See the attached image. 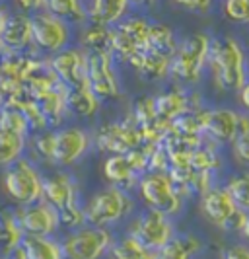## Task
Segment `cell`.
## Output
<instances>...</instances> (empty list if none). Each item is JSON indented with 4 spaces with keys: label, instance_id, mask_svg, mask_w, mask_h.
<instances>
[{
    "label": "cell",
    "instance_id": "cell-1",
    "mask_svg": "<svg viewBox=\"0 0 249 259\" xmlns=\"http://www.w3.org/2000/svg\"><path fill=\"white\" fill-rule=\"evenodd\" d=\"M209 61L216 80L226 90H239L245 82V57L239 43L232 37L210 41Z\"/></svg>",
    "mask_w": 249,
    "mask_h": 259
},
{
    "label": "cell",
    "instance_id": "cell-2",
    "mask_svg": "<svg viewBox=\"0 0 249 259\" xmlns=\"http://www.w3.org/2000/svg\"><path fill=\"white\" fill-rule=\"evenodd\" d=\"M41 185L43 178L39 169L24 156L12 162L10 166H6L2 171V189L6 197H10L20 207L41 201Z\"/></svg>",
    "mask_w": 249,
    "mask_h": 259
},
{
    "label": "cell",
    "instance_id": "cell-3",
    "mask_svg": "<svg viewBox=\"0 0 249 259\" xmlns=\"http://www.w3.org/2000/svg\"><path fill=\"white\" fill-rule=\"evenodd\" d=\"M210 39L205 33H195L175 49L170 61V72L181 82H197L203 66L209 61Z\"/></svg>",
    "mask_w": 249,
    "mask_h": 259
},
{
    "label": "cell",
    "instance_id": "cell-4",
    "mask_svg": "<svg viewBox=\"0 0 249 259\" xmlns=\"http://www.w3.org/2000/svg\"><path fill=\"white\" fill-rule=\"evenodd\" d=\"M70 43V26L61 18L39 10L31 14V47L41 53L63 51Z\"/></svg>",
    "mask_w": 249,
    "mask_h": 259
},
{
    "label": "cell",
    "instance_id": "cell-5",
    "mask_svg": "<svg viewBox=\"0 0 249 259\" xmlns=\"http://www.w3.org/2000/svg\"><path fill=\"white\" fill-rule=\"evenodd\" d=\"M131 199L125 195L123 189L107 187V189L99 191L95 197L90 199L88 207L84 208V217H86L88 224L104 228L107 224L121 221L131 210Z\"/></svg>",
    "mask_w": 249,
    "mask_h": 259
},
{
    "label": "cell",
    "instance_id": "cell-6",
    "mask_svg": "<svg viewBox=\"0 0 249 259\" xmlns=\"http://www.w3.org/2000/svg\"><path fill=\"white\" fill-rule=\"evenodd\" d=\"M65 259H99L111 247V234L105 228H76L61 244Z\"/></svg>",
    "mask_w": 249,
    "mask_h": 259
},
{
    "label": "cell",
    "instance_id": "cell-7",
    "mask_svg": "<svg viewBox=\"0 0 249 259\" xmlns=\"http://www.w3.org/2000/svg\"><path fill=\"white\" fill-rule=\"evenodd\" d=\"M203 210L210 221L224 230H241L245 222V212L234 203L226 189H207L203 195Z\"/></svg>",
    "mask_w": 249,
    "mask_h": 259
},
{
    "label": "cell",
    "instance_id": "cell-8",
    "mask_svg": "<svg viewBox=\"0 0 249 259\" xmlns=\"http://www.w3.org/2000/svg\"><path fill=\"white\" fill-rule=\"evenodd\" d=\"M86 84L99 100L119 98V80L109 53H86Z\"/></svg>",
    "mask_w": 249,
    "mask_h": 259
},
{
    "label": "cell",
    "instance_id": "cell-9",
    "mask_svg": "<svg viewBox=\"0 0 249 259\" xmlns=\"http://www.w3.org/2000/svg\"><path fill=\"white\" fill-rule=\"evenodd\" d=\"M140 193L150 207L164 214H175L181 208V195L173 187L170 176L162 171H152L140 180Z\"/></svg>",
    "mask_w": 249,
    "mask_h": 259
},
{
    "label": "cell",
    "instance_id": "cell-10",
    "mask_svg": "<svg viewBox=\"0 0 249 259\" xmlns=\"http://www.w3.org/2000/svg\"><path fill=\"white\" fill-rule=\"evenodd\" d=\"M201 131L218 143H234L239 137L249 135V119L230 109L205 111L201 113Z\"/></svg>",
    "mask_w": 249,
    "mask_h": 259
},
{
    "label": "cell",
    "instance_id": "cell-11",
    "mask_svg": "<svg viewBox=\"0 0 249 259\" xmlns=\"http://www.w3.org/2000/svg\"><path fill=\"white\" fill-rule=\"evenodd\" d=\"M148 29L150 24H146V20L132 18L123 22L117 29H113L111 53H117L123 61L131 63L134 57L148 49Z\"/></svg>",
    "mask_w": 249,
    "mask_h": 259
},
{
    "label": "cell",
    "instance_id": "cell-12",
    "mask_svg": "<svg viewBox=\"0 0 249 259\" xmlns=\"http://www.w3.org/2000/svg\"><path fill=\"white\" fill-rule=\"evenodd\" d=\"M16 222L24 236H51L61 226L59 212L45 201H37L14 210Z\"/></svg>",
    "mask_w": 249,
    "mask_h": 259
},
{
    "label": "cell",
    "instance_id": "cell-13",
    "mask_svg": "<svg viewBox=\"0 0 249 259\" xmlns=\"http://www.w3.org/2000/svg\"><path fill=\"white\" fill-rule=\"evenodd\" d=\"M171 236H173V228L168 221V214L154 210V208H150L140 219H136L131 230V238L148 247L150 251H156L158 247L168 244Z\"/></svg>",
    "mask_w": 249,
    "mask_h": 259
},
{
    "label": "cell",
    "instance_id": "cell-14",
    "mask_svg": "<svg viewBox=\"0 0 249 259\" xmlns=\"http://www.w3.org/2000/svg\"><path fill=\"white\" fill-rule=\"evenodd\" d=\"M90 148V135L80 127H66L55 131L53 139L51 164L57 166H72Z\"/></svg>",
    "mask_w": 249,
    "mask_h": 259
},
{
    "label": "cell",
    "instance_id": "cell-15",
    "mask_svg": "<svg viewBox=\"0 0 249 259\" xmlns=\"http://www.w3.org/2000/svg\"><path fill=\"white\" fill-rule=\"evenodd\" d=\"M53 74L65 88L88 86L86 84V51L84 49H70L65 47L63 51L55 53L47 61Z\"/></svg>",
    "mask_w": 249,
    "mask_h": 259
},
{
    "label": "cell",
    "instance_id": "cell-16",
    "mask_svg": "<svg viewBox=\"0 0 249 259\" xmlns=\"http://www.w3.org/2000/svg\"><path fill=\"white\" fill-rule=\"evenodd\" d=\"M97 146L111 154H127L132 148H138L144 143V133L140 127H132L129 123L105 125L97 133Z\"/></svg>",
    "mask_w": 249,
    "mask_h": 259
},
{
    "label": "cell",
    "instance_id": "cell-17",
    "mask_svg": "<svg viewBox=\"0 0 249 259\" xmlns=\"http://www.w3.org/2000/svg\"><path fill=\"white\" fill-rule=\"evenodd\" d=\"M41 201L49 203L57 212L78 205V187L68 174H53L43 178L41 185Z\"/></svg>",
    "mask_w": 249,
    "mask_h": 259
},
{
    "label": "cell",
    "instance_id": "cell-18",
    "mask_svg": "<svg viewBox=\"0 0 249 259\" xmlns=\"http://www.w3.org/2000/svg\"><path fill=\"white\" fill-rule=\"evenodd\" d=\"M0 45L6 53H24L31 47V14L10 12L0 33Z\"/></svg>",
    "mask_w": 249,
    "mask_h": 259
},
{
    "label": "cell",
    "instance_id": "cell-19",
    "mask_svg": "<svg viewBox=\"0 0 249 259\" xmlns=\"http://www.w3.org/2000/svg\"><path fill=\"white\" fill-rule=\"evenodd\" d=\"M129 6V0H90L86 6V18L90 24L111 27L125 18Z\"/></svg>",
    "mask_w": 249,
    "mask_h": 259
},
{
    "label": "cell",
    "instance_id": "cell-20",
    "mask_svg": "<svg viewBox=\"0 0 249 259\" xmlns=\"http://www.w3.org/2000/svg\"><path fill=\"white\" fill-rule=\"evenodd\" d=\"M16 251L22 259H65L61 244L51 236H24Z\"/></svg>",
    "mask_w": 249,
    "mask_h": 259
},
{
    "label": "cell",
    "instance_id": "cell-21",
    "mask_svg": "<svg viewBox=\"0 0 249 259\" xmlns=\"http://www.w3.org/2000/svg\"><path fill=\"white\" fill-rule=\"evenodd\" d=\"M65 107L68 113L78 117H92L99 109V98L88 86L65 90Z\"/></svg>",
    "mask_w": 249,
    "mask_h": 259
},
{
    "label": "cell",
    "instance_id": "cell-22",
    "mask_svg": "<svg viewBox=\"0 0 249 259\" xmlns=\"http://www.w3.org/2000/svg\"><path fill=\"white\" fill-rule=\"evenodd\" d=\"M136 169L132 168L131 160L127 154H111L104 162V176L107 182L113 183V187H129L136 180Z\"/></svg>",
    "mask_w": 249,
    "mask_h": 259
},
{
    "label": "cell",
    "instance_id": "cell-23",
    "mask_svg": "<svg viewBox=\"0 0 249 259\" xmlns=\"http://www.w3.org/2000/svg\"><path fill=\"white\" fill-rule=\"evenodd\" d=\"M154 109H156V117L160 121L171 125L177 117L185 115L189 111V100L183 92L171 90L154 100Z\"/></svg>",
    "mask_w": 249,
    "mask_h": 259
},
{
    "label": "cell",
    "instance_id": "cell-24",
    "mask_svg": "<svg viewBox=\"0 0 249 259\" xmlns=\"http://www.w3.org/2000/svg\"><path fill=\"white\" fill-rule=\"evenodd\" d=\"M43 10L57 16V18H61L68 26L88 22L84 0H45L43 2Z\"/></svg>",
    "mask_w": 249,
    "mask_h": 259
},
{
    "label": "cell",
    "instance_id": "cell-25",
    "mask_svg": "<svg viewBox=\"0 0 249 259\" xmlns=\"http://www.w3.org/2000/svg\"><path fill=\"white\" fill-rule=\"evenodd\" d=\"M80 43L86 53H111V43H113V29L99 24H88L82 29Z\"/></svg>",
    "mask_w": 249,
    "mask_h": 259
},
{
    "label": "cell",
    "instance_id": "cell-26",
    "mask_svg": "<svg viewBox=\"0 0 249 259\" xmlns=\"http://www.w3.org/2000/svg\"><path fill=\"white\" fill-rule=\"evenodd\" d=\"M170 57L158 55L152 51L140 53L138 57H134L131 61V65L148 80H160L170 72Z\"/></svg>",
    "mask_w": 249,
    "mask_h": 259
},
{
    "label": "cell",
    "instance_id": "cell-27",
    "mask_svg": "<svg viewBox=\"0 0 249 259\" xmlns=\"http://www.w3.org/2000/svg\"><path fill=\"white\" fill-rule=\"evenodd\" d=\"M24 232L20 230L16 217L10 210H0V255L8 257L18 249Z\"/></svg>",
    "mask_w": 249,
    "mask_h": 259
},
{
    "label": "cell",
    "instance_id": "cell-28",
    "mask_svg": "<svg viewBox=\"0 0 249 259\" xmlns=\"http://www.w3.org/2000/svg\"><path fill=\"white\" fill-rule=\"evenodd\" d=\"M201 249V242L195 236H187L179 240H170L168 244L158 247L154 259H191Z\"/></svg>",
    "mask_w": 249,
    "mask_h": 259
},
{
    "label": "cell",
    "instance_id": "cell-29",
    "mask_svg": "<svg viewBox=\"0 0 249 259\" xmlns=\"http://www.w3.org/2000/svg\"><path fill=\"white\" fill-rule=\"evenodd\" d=\"M27 148V137L16 135L10 131H0V168L10 166L22 158Z\"/></svg>",
    "mask_w": 249,
    "mask_h": 259
},
{
    "label": "cell",
    "instance_id": "cell-30",
    "mask_svg": "<svg viewBox=\"0 0 249 259\" xmlns=\"http://www.w3.org/2000/svg\"><path fill=\"white\" fill-rule=\"evenodd\" d=\"M146 51L158 53V55H164V57H173L175 53V41H173V33H171L170 27L156 24V26H150L148 29V49Z\"/></svg>",
    "mask_w": 249,
    "mask_h": 259
},
{
    "label": "cell",
    "instance_id": "cell-31",
    "mask_svg": "<svg viewBox=\"0 0 249 259\" xmlns=\"http://www.w3.org/2000/svg\"><path fill=\"white\" fill-rule=\"evenodd\" d=\"M0 131H10V133L22 135V137H27V133H29V125H27L22 109L12 102L0 107Z\"/></svg>",
    "mask_w": 249,
    "mask_h": 259
},
{
    "label": "cell",
    "instance_id": "cell-32",
    "mask_svg": "<svg viewBox=\"0 0 249 259\" xmlns=\"http://www.w3.org/2000/svg\"><path fill=\"white\" fill-rule=\"evenodd\" d=\"M111 259H154V251L138 244L134 238H123L111 246Z\"/></svg>",
    "mask_w": 249,
    "mask_h": 259
},
{
    "label": "cell",
    "instance_id": "cell-33",
    "mask_svg": "<svg viewBox=\"0 0 249 259\" xmlns=\"http://www.w3.org/2000/svg\"><path fill=\"white\" fill-rule=\"evenodd\" d=\"M226 191L239 208H249V174H241L230 180Z\"/></svg>",
    "mask_w": 249,
    "mask_h": 259
},
{
    "label": "cell",
    "instance_id": "cell-34",
    "mask_svg": "<svg viewBox=\"0 0 249 259\" xmlns=\"http://www.w3.org/2000/svg\"><path fill=\"white\" fill-rule=\"evenodd\" d=\"M53 139H55V131H39L33 139H31V150L43 162H51L53 156Z\"/></svg>",
    "mask_w": 249,
    "mask_h": 259
},
{
    "label": "cell",
    "instance_id": "cell-35",
    "mask_svg": "<svg viewBox=\"0 0 249 259\" xmlns=\"http://www.w3.org/2000/svg\"><path fill=\"white\" fill-rule=\"evenodd\" d=\"M224 14L236 24H249V0H226Z\"/></svg>",
    "mask_w": 249,
    "mask_h": 259
},
{
    "label": "cell",
    "instance_id": "cell-36",
    "mask_svg": "<svg viewBox=\"0 0 249 259\" xmlns=\"http://www.w3.org/2000/svg\"><path fill=\"white\" fill-rule=\"evenodd\" d=\"M234 158L239 164L249 166V135H243L234 141Z\"/></svg>",
    "mask_w": 249,
    "mask_h": 259
},
{
    "label": "cell",
    "instance_id": "cell-37",
    "mask_svg": "<svg viewBox=\"0 0 249 259\" xmlns=\"http://www.w3.org/2000/svg\"><path fill=\"white\" fill-rule=\"evenodd\" d=\"M43 2H45V0H12L16 10H18V12H26V14H33V12L43 10Z\"/></svg>",
    "mask_w": 249,
    "mask_h": 259
},
{
    "label": "cell",
    "instance_id": "cell-38",
    "mask_svg": "<svg viewBox=\"0 0 249 259\" xmlns=\"http://www.w3.org/2000/svg\"><path fill=\"white\" fill-rule=\"evenodd\" d=\"M222 259H249V247L232 246L222 251Z\"/></svg>",
    "mask_w": 249,
    "mask_h": 259
},
{
    "label": "cell",
    "instance_id": "cell-39",
    "mask_svg": "<svg viewBox=\"0 0 249 259\" xmlns=\"http://www.w3.org/2000/svg\"><path fill=\"white\" fill-rule=\"evenodd\" d=\"M177 4H181L189 10H198V12H205L209 10L212 0H177Z\"/></svg>",
    "mask_w": 249,
    "mask_h": 259
},
{
    "label": "cell",
    "instance_id": "cell-40",
    "mask_svg": "<svg viewBox=\"0 0 249 259\" xmlns=\"http://www.w3.org/2000/svg\"><path fill=\"white\" fill-rule=\"evenodd\" d=\"M239 102H241V105L249 111V80H245L243 86L239 88Z\"/></svg>",
    "mask_w": 249,
    "mask_h": 259
},
{
    "label": "cell",
    "instance_id": "cell-41",
    "mask_svg": "<svg viewBox=\"0 0 249 259\" xmlns=\"http://www.w3.org/2000/svg\"><path fill=\"white\" fill-rule=\"evenodd\" d=\"M10 8L8 6H4V4H0V33H2V29L6 26V22H8V16H10Z\"/></svg>",
    "mask_w": 249,
    "mask_h": 259
},
{
    "label": "cell",
    "instance_id": "cell-42",
    "mask_svg": "<svg viewBox=\"0 0 249 259\" xmlns=\"http://www.w3.org/2000/svg\"><path fill=\"white\" fill-rule=\"evenodd\" d=\"M239 232L243 234V236L249 240V214L245 217V222H243V226H241V230H239Z\"/></svg>",
    "mask_w": 249,
    "mask_h": 259
},
{
    "label": "cell",
    "instance_id": "cell-43",
    "mask_svg": "<svg viewBox=\"0 0 249 259\" xmlns=\"http://www.w3.org/2000/svg\"><path fill=\"white\" fill-rule=\"evenodd\" d=\"M129 2H131V4H138V6H140V4H146V2H152V0H129Z\"/></svg>",
    "mask_w": 249,
    "mask_h": 259
},
{
    "label": "cell",
    "instance_id": "cell-44",
    "mask_svg": "<svg viewBox=\"0 0 249 259\" xmlns=\"http://www.w3.org/2000/svg\"><path fill=\"white\" fill-rule=\"evenodd\" d=\"M0 4H4V0H0Z\"/></svg>",
    "mask_w": 249,
    "mask_h": 259
}]
</instances>
